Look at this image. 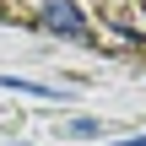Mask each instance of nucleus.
Wrapping results in <instances>:
<instances>
[{
    "instance_id": "obj_1",
    "label": "nucleus",
    "mask_w": 146,
    "mask_h": 146,
    "mask_svg": "<svg viewBox=\"0 0 146 146\" xmlns=\"http://www.w3.org/2000/svg\"><path fill=\"white\" fill-rule=\"evenodd\" d=\"M43 27L60 33V38H87V33H92L76 0H43Z\"/></svg>"
},
{
    "instance_id": "obj_2",
    "label": "nucleus",
    "mask_w": 146,
    "mask_h": 146,
    "mask_svg": "<svg viewBox=\"0 0 146 146\" xmlns=\"http://www.w3.org/2000/svg\"><path fill=\"white\" fill-rule=\"evenodd\" d=\"M0 87H11V92H33V98H54V87H43V81H27V76H0Z\"/></svg>"
},
{
    "instance_id": "obj_3",
    "label": "nucleus",
    "mask_w": 146,
    "mask_h": 146,
    "mask_svg": "<svg viewBox=\"0 0 146 146\" xmlns=\"http://www.w3.org/2000/svg\"><path fill=\"white\" fill-rule=\"evenodd\" d=\"M65 130H70V135H103V125H98V119H70Z\"/></svg>"
}]
</instances>
